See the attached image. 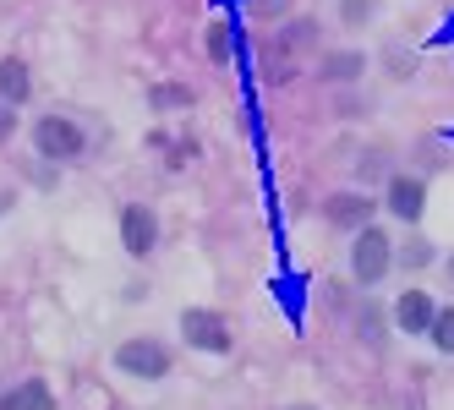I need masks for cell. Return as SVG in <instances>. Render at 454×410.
I'll use <instances>...</instances> for the list:
<instances>
[{"mask_svg": "<svg viewBox=\"0 0 454 410\" xmlns=\"http://www.w3.org/2000/svg\"><path fill=\"white\" fill-rule=\"evenodd\" d=\"M388 268H395V246H388V236L362 225V236H356V246H350V274L362 279V285H378Z\"/></svg>", "mask_w": 454, "mask_h": 410, "instance_id": "obj_1", "label": "cell"}, {"mask_svg": "<svg viewBox=\"0 0 454 410\" xmlns=\"http://www.w3.org/2000/svg\"><path fill=\"white\" fill-rule=\"evenodd\" d=\"M34 143H39V153L44 159H82V148H88V137H82V126L77 120H67V115H44L39 126H34Z\"/></svg>", "mask_w": 454, "mask_h": 410, "instance_id": "obj_2", "label": "cell"}, {"mask_svg": "<svg viewBox=\"0 0 454 410\" xmlns=\"http://www.w3.org/2000/svg\"><path fill=\"white\" fill-rule=\"evenodd\" d=\"M115 367L132 372V377H165L170 372V351H165V344H153V339H126L121 351H115Z\"/></svg>", "mask_w": 454, "mask_h": 410, "instance_id": "obj_3", "label": "cell"}, {"mask_svg": "<svg viewBox=\"0 0 454 410\" xmlns=\"http://www.w3.org/2000/svg\"><path fill=\"white\" fill-rule=\"evenodd\" d=\"M181 334H186V344H198V351H208V356L231 351V329H224V318H219V312L192 306L186 318H181Z\"/></svg>", "mask_w": 454, "mask_h": 410, "instance_id": "obj_4", "label": "cell"}, {"mask_svg": "<svg viewBox=\"0 0 454 410\" xmlns=\"http://www.w3.org/2000/svg\"><path fill=\"white\" fill-rule=\"evenodd\" d=\"M121 241H126L132 258H143V251H153V241H159V219L143 203H132V208L121 213Z\"/></svg>", "mask_w": 454, "mask_h": 410, "instance_id": "obj_5", "label": "cell"}, {"mask_svg": "<svg viewBox=\"0 0 454 410\" xmlns=\"http://www.w3.org/2000/svg\"><path fill=\"white\" fill-rule=\"evenodd\" d=\"M388 208H395V219L416 225L421 208H427V186H421L416 175H395V186H388Z\"/></svg>", "mask_w": 454, "mask_h": 410, "instance_id": "obj_6", "label": "cell"}, {"mask_svg": "<svg viewBox=\"0 0 454 410\" xmlns=\"http://www.w3.org/2000/svg\"><path fill=\"white\" fill-rule=\"evenodd\" d=\"M433 318H438V306H433V296H427V290H405V296H400V306H395V323H400L405 334H427V329H433Z\"/></svg>", "mask_w": 454, "mask_h": 410, "instance_id": "obj_7", "label": "cell"}, {"mask_svg": "<svg viewBox=\"0 0 454 410\" xmlns=\"http://www.w3.org/2000/svg\"><path fill=\"white\" fill-rule=\"evenodd\" d=\"M0 99H6V104L27 99V66H22L17 55H0Z\"/></svg>", "mask_w": 454, "mask_h": 410, "instance_id": "obj_8", "label": "cell"}, {"mask_svg": "<svg viewBox=\"0 0 454 410\" xmlns=\"http://www.w3.org/2000/svg\"><path fill=\"white\" fill-rule=\"evenodd\" d=\"M0 410H55V399H50V389L39 383V377H27V383H22L17 394L0 399Z\"/></svg>", "mask_w": 454, "mask_h": 410, "instance_id": "obj_9", "label": "cell"}, {"mask_svg": "<svg viewBox=\"0 0 454 410\" xmlns=\"http://www.w3.org/2000/svg\"><path fill=\"white\" fill-rule=\"evenodd\" d=\"M334 219V225H367V213H372V203L362 197V192H350V197H329V208H323Z\"/></svg>", "mask_w": 454, "mask_h": 410, "instance_id": "obj_10", "label": "cell"}, {"mask_svg": "<svg viewBox=\"0 0 454 410\" xmlns=\"http://www.w3.org/2000/svg\"><path fill=\"white\" fill-rule=\"evenodd\" d=\"M427 334H433V344H438V351H454V306H443V312H438Z\"/></svg>", "mask_w": 454, "mask_h": 410, "instance_id": "obj_11", "label": "cell"}, {"mask_svg": "<svg viewBox=\"0 0 454 410\" xmlns=\"http://www.w3.org/2000/svg\"><path fill=\"white\" fill-rule=\"evenodd\" d=\"M323 77H334V82H340V77H362V55H356V50H350V55H334L329 66H323Z\"/></svg>", "mask_w": 454, "mask_h": 410, "instance_id": "obj_12", "label": "cell"}, {"mask_svg": "<svg viewBox=\"0 0 454 410\" xmlns=\"http://www.w3.org/2000/svg\"><path fill=\"white\" fill-rule=\"evenodd\" d=\"M153 104H159V110H170V104H192V93H186V88H159V93H153Z\"/></svg>", "mask_w": 454, "mask_h": 410, "instance_id": "obj_13", "label": "cell"}, {"mask_svg": "<svg viewBox=\"0 0 454 410\" xmlns=\"http://www.w3.org/2000/svg\"><path fill=\"white\" fill-rule=\"evenodd\" d=\"M340 12H345V22H367V17H372V6H367V0H345Z\"/></svg>", "mask_w": 454, "mask_h": 410, "instance_id": "obj_14", "label": "cell"}, {"mask_svg": "<svg viewBox=\"0 0 454 410\" xmlns=\"http://www.w3.org/2000/svg\"><path fill=\"white\" fill-rule=\"evenodd\" d=\"M12 126H17V104H6V99H0V143L12 137Z\"/></svg>", "mask_w": 454, "mask_h": 410, "instance_id": "obj_15", "label": "cell"}, {"mask_svg": "<svg viewBox=\"0 0 454 410\" xmlns=\"http://www.w3.org/2000/svg\"><path fill=\"white\" fill-rule=\"evenodd\" d=\"M208 50H214V60H224V50H231V39H224L219 27H214V34H208Z\"/></svg>", "mask_w": 454, "mask_h": 410, "instance_id": "obj_16", "label": "cell"}, {"mask_svg": "<svg viewBox=\"0 0 454 410\" xmlns=\"http://www.w3.org/2000/svg\"><path fill=\"white\" fill-rule=\"evenodd\" d=\"M6 208H12V192H0V213H6Z\"/></svg>", "mask_w": 454, "mask_h": 410, "instance_id": "obj_17", "label": "cell"}, {"mask_svg": "<svg viewBox=\"0 0 454 410\" xmlns=\"http://www.w3.org/2000/svg\"><path fill=\"white\" fill-rule=\"evenodd\" d=\"M285 410H312V405H285Z\"/></svg>", "mask_w": 454, "mask_h": 410, "instance_id": "obj_18", "label": "cell"}, {"mask_svg": "<svg viewBox=\"0 0 454 410\" xmlns=\"http://www.w3.org/2000/svg\"><path fill=\"white\" fill-rule=\"evenodd\" d=\"M449 274H454V258H449Z\"/></svg>", "mask_w": 454, "mask_h": 410, "instance_id": "obj_19", "label": "cell"}]
</instances>
